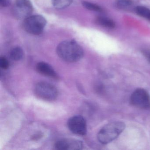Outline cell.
<instances>
[{
  "mask_svg": "<svg viewBox=\"0 0 150 150\" xmlns=\"http://www.w3.org/2000/svg\"><path fill=\"white\" fill-rule=\"evenodd\" d=\"M57 52L59 58L69 63L79 61L84 55L81 46L73 40H66L59 43Z\"/></svg>",
  "mask_w": 150,
  "mask_h": 150,
  "instance_id": "6da1fadb",
  "label": "cell"
},
{
  "mask_svg": "<svg viewBox=\"0 0 150 150\" xmlns=\"http://www.w3.org/2000/svg\"><path fill=\"white\" fill-rule=\"evenodd\" d=\"M125 128L124 123L120 121L109 123L100 130L97 135V138L101 144H109L116 139L124 130Z\"/></svg>",
  "mask_w": 150,
  "mask_h": 150,
  "instance_id": "7a4b0ae2",
  "label": "cell"
},
{
  "mask_svg": "<svg viewBox=\"0 0 150 150\" xmlns=\"http://www.w3.org/2000/svg\"><path fill=\"white\" fill-rule=\"evenodd\" d=\"M46 24L44 17L40 15L29 16L24 20L23 27L28 33L34 35H39L43 31Z\"/></svg>",
  "mask_w": 150,
  "mask_h": 150,
  "instance_id": "3957f363",
  "label": "cell"
},
{
  "mask_svg": "<svg viewBox=\"0 0 150 150\" xmlns=\"http://www.w3.org/2000/svg\"><path fill=\"white\" fill-rule=\"evenodd\" d=\"M35 90L38 97L45 100H54L58 95V92L56 87L51 84L44 81L37 84Z\"/></svg>",
  "mask_w": 150,
  "mask_h": 150,
  "instance_id": "277c9868",
  "label": "cell"
},
{
  "mask_svg": "<svg viewBox=\"0 0 150 150\" xmlns=\"http://www.w3.org/2000/svg\"><path fill=\"white\" fill-rule=\"evenodd\" d=\"M130 102L133 106L142 109H150V96L148 93L143 88L136 89L132 94Z\"/></svg>",
  "mask_w": 150,
  "mask_h": 150,
  "instance_id": "5b68a950",
  "label": "cell"
},
{
  "mask_svg": "<svg viewBox=\"0 0 150 150\" xmlns=\"http://www.w3.org/2000/svg\"><path fill=\"white\" fill-rule=\"evenodd\" d=\"M33 10V6L30 0H16L13 12L16 18L25 19L30 16Z\"/></svg>",
  "mask_w": 150,
  "mask_h": 150,
  "instance_id": "8992f818",
  "label": "cell"
},
{
  "mask_svg": "<svg viewBox=\"0 0 150 150\" xmlns=\"http://www.w3.org/2000/svg\"><path fill=\"white\" fill-rule=\"evenodd\" d=\"M67 126L71 131L76 135L84 136L87 130L86 122L81 115H75L69 118Z\"/></svg>",
  "mask_w": 150,
  "mask_h": 150,
  "instance_id": "52a82bcc",
  "label": "cell"
},
{
  "mask_svg": "<svg viewBox=\"0 0 150 150\" xmlns=\"http://www.w3.org/2000/svg\"><path fill=\"white\" fill-rule=\"evenodd\" d=\"M55 147L59 150H79L82 149L83 143L75 139H63L56 142Z\"/></svg>",
  "mask_w": 150,
  "mask_h": 150,
  "instance_id": "ba28073f",
  "label": "cell"
},
{
  "mask_svg": "<svg viewBox=\"0 0 150 150\" xmlns=\"http://www.w3.org/2000/svg\"><path fill=\"white\" fill-rule=\"evenodd\" d=\"M36 69L39 73L42 75L56 79H58V76L53 67L47 63L43 62L38 63Z\"/></svg>",
  "mask_w": 150,
  "mask_h": 150,
  "instance_id": "9c48e42d",
  "label": "cell"
},
{
  "mask_svg": "<svg viewBox=\"0 0 150 150\" xmlns=\"http://www.w3.org/2000/svg\"><path fill=\"white\" fill-rule=\"evenodd\" d=\"M10 57L14 61H17L21 60L23 57V51L20 47H16L12 49L10 51Z\"/></svg>",
  "mask_w": 150,
  "mask_h": 150,
  "instance_id": "30bf717a",
  "label": "cell"
},
{
  "mask_svg": "<svg viewBox=\"0 0 150 150\" xmlns=\"http://www.w3.org/2000/svg\"><path fill=\"white\" fill-rule=\"evenodd\" d=\"M97 22L103 27L112 29L115 28V24L111 19L103 16H100L97 19Z\"/></svg>",
  "mask_w": 150,
  "mask_h": 150,
  "instance_id": "8fae6325",
  "label": "cell"
},
{
  "mask_svg": "<svg viewBox=\"0 0 150 150\" xmlns=\"http://www.w3.org/2000/svg\"><path fill=\"white\" fill-rule=\"evenodd\" d=\"M52 4L56 8L63 9L70 6L73 0H52Z\"/></svg>",
  "mask_w": 150,
  "mask_h": 150,
  "instance_id": "7c38bea8",
  "label": "cell"
},
{
  "mask_svg": "<svg viewBox=\"0 0 150 150\" xmlns=\"http://www.w3.org/2000/svg\"><path fill=\"white\" fill-rule=\"evenodd\" d=\"M135 11L139 15L150 21V9L149 8L139 6L136 8Z\"/></svg>",
  "mask_w": 150,
  "mask_h": 150,
  "instance_id": "4fadbf2b",
  "label": "cell"
},
{
  "mask_svg": "<svg viewBox=\"0 0 150 150\" xmlns=\"http://www.w3.org/2000/svg\"><path fill=\"white\" fill-rule=\"evenodd\" d=\"M82 5L84 7L87 9L91 11H95V12H101L102 11V8L99 6L98 5H96L91 2L87 1H83L82 2Z\"/></svg>",
  "mask_w": 150,
  "mask_h": 150,
  "instance_id": "5bb4252c",
  "label": "cell"
},
{
  "mask_svg": "<svg viewBox=\"0 0 150 150\" xmlns=\"http://www.w3.org/2000/svg\"><path fill=\"white\" fill-rule=\"evenodd\" d=\"M117 6L122 8H128L132 5V2L131 0H119L117 2Z\"/></svg>",
  "mask_w": 150,
  "mask_h": 150,
  "instance_id": "9a60e30c",
  "label": "cell"
},
{
  "mask_svg": "<svg viewBox=\"0 0 150 150\" xmlns=\"http://www.w3.org/2000/svg\"><path fill=\"white\" fill-rule=\"evenodd\" d=\"M8 60L5 57H1L0 58V67L4 70H6L9 67Z\"/></svg>",
  "mask_w": 150,
  "mask_h": 150,
  "instance_id": "2e32d148",
  "label": "cell"
},
{
  "mask_svg": "<svg viewBox=\"0 0 150 150\" xmlns=\"http://www.w3.org/2000/svg\"><path fill=\"white\" fill-rule=\"evenodd\" d=\"M0 3L3 7L8 6L11 4V0H0Z\"/></svg>",
  "mask_w": 150,
  "mask_h": 150,
  "instance_id": "e0dca14e",
  "label": "cell"
},
{
  "mask_svg": "<svg viewBox=\"0 0 150 150\" xmlns=\"http://www.w3.org/2000/svg\"><path fill=\"white\" fill-rule=\"evenodd\" d=\"M142 53L144 56L145 57L147 61L150 63V51L148 50H144L142 51Z\"/></svg>",
  "mask_w": 150,
  "mask_h": 150,
  "instance_id": "ac0fdd59",
  "label": "cell"
}]
</instances>
